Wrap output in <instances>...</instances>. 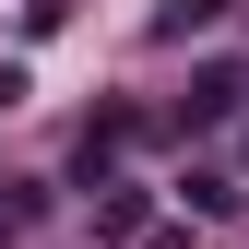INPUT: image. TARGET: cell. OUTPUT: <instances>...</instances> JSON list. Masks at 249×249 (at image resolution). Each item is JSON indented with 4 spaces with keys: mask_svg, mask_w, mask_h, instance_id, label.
Returning <instances> with one entry per match:
<instances>
[{
    "mask_svg": "<svg viewBox=\"0 0 249 249\" xmlns=\"http://www.w3.org/2000/svg\"><path fill=\"white\" fill-rule=\"evenodd\" d=\"M166 202L190 213V226H237V213H249V166H226V154H178V166H166Z\"/></svg>",
    "mask_w": 249,
    "mask_h": 249,
    "instance_id": "6da1fadb",
    "label": "cell"
},
{
    "mask_svg": "<svg viewBox=\"0 0 249 249\" xmlns=\"http://www.w3.org/2000/svg\"><path fill=\"white\" fill-rule=\"evenodd\" d=\"M83 202H95V249H131V237L154 226V178H131V166H95Z\"/></svg>",
    "mask_w": 249,
    "mask_h": 249,
    "instance_id": "7a4b0ae2",
    "label": "cell"
},
{
    "mask_svg": "<svg viewBox=\"0 0 249 249\" xmlns=\"http://www.w3.org/2000/svg\"><path fill=\"white\" fill-rule=\"evenodd\" d=\"M237 107H249V83H237V71H190V95H178V107H154V131H178V142H213Z\"/></svg>",
    "mask_w": 249,
    "mask_h": 249,
    "instance_id": "3957f363",
    "label": "cell"
},
{
    "mask_svg": "<svg viewBox=\"0 0 249 249\" xmlns=\"http://www.w3.org/2000/svg\"><path fill=\"white\" fill-rule=\"evenodd\" d=\"M237 0H154L142 12V48H190V36H226Z\"/></svg>",
    "mask_w": 249,
    "mask_h": 249,
    "instance_id": "277c9868",
    "label": "cell"
},
{
    "mask_svg": "<svg viewBox=\"0 0 249 249\" xmlns=\"http://www.w3.org/2000/svg\"><path fill=\"white\" fill-rule=\"evenodd\" d=\"M237 24H249V0H237Z\"/></svg>",
    "mask_w": 249,
    "mask_h": 249,
    "instance_id": "5b68a950",
    "label": "cell"
}]
</instances>
